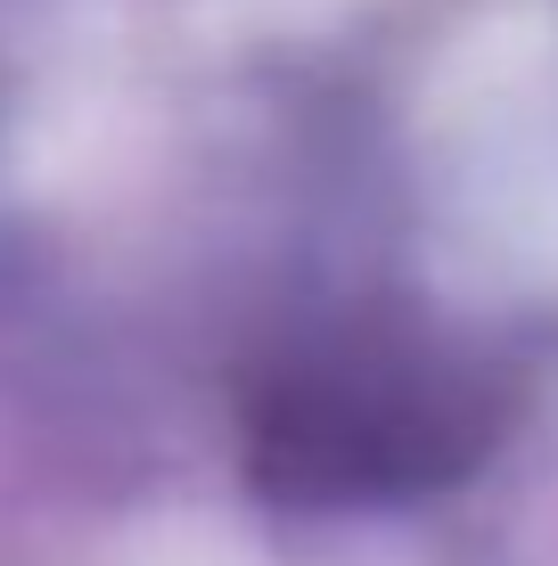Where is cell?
<instances>
[{"mask_svg":"<svg viewBox=\"0 0 558 566\" xmlns=\"http://www.w3.org/2000/svg\"><path fill=\"white\" fill-rule=\"evenodd\" d=\"M493 386L411 337H329L287 354L246 402L255 460L296 501H378L460 476L493 443Z\"/></svg>","mask_w":558,"mask_h":566,"instance_id":"obj_1","label":"cell"}]
</instances>
